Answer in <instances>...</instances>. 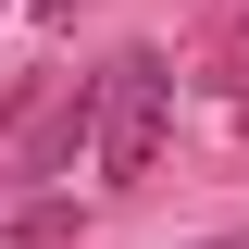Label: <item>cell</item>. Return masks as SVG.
<instances>
[{
    "label": "cell",
    "mask_w": 249,
    "mask_h": 249,
    "mask_svg": "<svg viewBox=\"0 0 249 249\" xmlns=\"http://www.w3.org/2000/svg\"><path fill=\"white\" fill-rule=\"evenodd\" d=\"M75 150H100V75H75V88H50V100L25 112L13 175H25V187H62V175H75Z\"/></svg>",
    "instance_id": "obj_2"
},
{
    "label": "cell",
    "mask_w": 249,
    "mask_h": 249,
    "mask_svg": "<svg viewBox=\"0 0 249 249\" xmlns=\"http://www.w3.org/2000/svg\"><path fill=\"white\" fill-rule=\"evenodd\" d=\"M13 249H75V199H62V187H37L25 212H13Z\"/></svg>",
    "instance_id": "obj_3"
},
{
    "label": "cell",
    "mask_w": 249,
    "mask_h": 249,
    "mask_svg": "<svg viewBox=\"0 0 249 249\" xmlns=\"http://www.w3.org/2000/svg\"><path fill=\"white\" fill-rule=\"evenodd\" d=\"M162 124H175V62L162 50H112L100 62V187H150L162 162Z\"/></svg>",
    "instance_id": "obj_1"
},
{
    "label": "cell",
    "mask_w": 249,
    "mask_h": 249,
    "mask_svg": "<svg viewBox=\"0 0 249 249\" xmlns=\"http://www.w3.org/2000/svg\"><path fill=\"white\" fill-rule=\"evenodd\" d=\"M0 13H13V0H0Z\"/></svg>",
    "instance_id": "obj_5"
},
{
    "label": "cell",
    "mask_w": 249,
    "mask_h": 249,
    "mask_svg": "<svg viewBox=\"0 0 249 249\" xmlns=\"http://www.w3.org/2000/svg\"><path fill=\"white\" fill-rule=\"evenodd\" d=\"M25 13H50V25H75V0H25Z\"/></svg>",
    "instance_id": "obj_4"
}]
</instances>
